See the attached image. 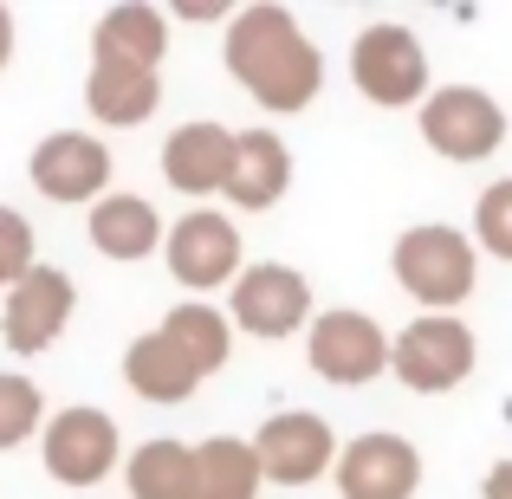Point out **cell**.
<instances>
[{"label": "cell", "instance_id": "ffe728a7", "mask_svg": "<svg viewBox=\"0 0 512 499\" xmlns=\"http://www.w3.org/2000/svg\"><path fill=\"white\" fill-rule=\"evenodd\" d=\"M266 474L253 441L240 435H208L195 448V499H260Z\"/></svg>", "mask_w": 512, "mask_h": 499}, {"label": "cell", "instance_id": "52a82bcc", "mask_svg": "<svg viewBox=\"0 0 512 499\" xmlns=\"http://www.w3.org/2000/svg\"><path fill=\"white\" fill-rule=\"evenodd\" d=\"M305 363L338 389H363L389 370V331L370 312H350V305L318 312L312 331H305Z\"/></svg>", "mask_w": 512, "mask_h": 499}, {"label": "cell", "instance_id": "9a60e30c", "mask_svg": "<svg viewBox=\"0 0 512 499\" xmlns=\"http://www.w3.org/2000/svg\"><path fill=\"white\" fill-rule=\"evenodd\" d=\"M292 188V150L279 130H240L234 143V169H227V201L247 214L279 208Z\"/></svg>", "mask_w": 512, "mask_h": 499}, {"label": "cell", "instance_id": "44dd1931", "mask_svg": "<svg viewBox=\"0 0 512 499\" xmlns=\"http://www.w3.org/2000/svg\"><path fill=\"white\" fill-rule=\"evenodd\" d=\"M156 331H163L169 344L182 350L188 363H195V376H201V383H208V376L227 363V350H234V325H227V312H221V305H201V299L175 305V312H169Z\"/></svg>", "mask_w": 512, "mask_h": 499}, {"label": "cell", "instance_id": "ba28073f", "mask_svg": "<svg viewBox=\"0 0 512 499\" xmlns=\"http://www.w3.org/2000/svg\"><path fill=\"white\" fill-rule=\"evenodd\" d=\"M163 253H169L175 286H188L195 299L240 279V227L227 221L221 208H188L163 234Z\"/></svg>", "mask_w": 512, "mask_h": 499}, {"label": "cell", "instance_id": "8992f818", "mask_svg": "<svg viewBox=\"0 0 512 499\" xmlns=\"http://www.w3.org/2000/svg\"><path fill=\"white\" fill-rule=\"evenodd\" d=\"M415 124H422V143L435 156H448V163H487L506 143V104L480 85H441V91H428Z\"/></svg>", "mask_w": 512, "mask_h": 499}, {"label": "cell", "instance_id": "7c38bea8", "mask_svg": "<svg viewBox=\"0 0 512 499\" xmlns=\"http://www.w3.org/2000/svg\"><path fill=\"white\" fill-rule=\"evenodd\" d=\"M344 499H415L422 493V448L389 428H370V435H350L338 448V467H331Z\"/></svg>", "mask_w": 512, "mask_h": 499}, {"label": "cell", "instance_id": "2e32d148", "mask_svg": "<svg viewBox=\"0 0 512 499\" xmlns=\"http://www.w3.org/2000/svg\"><path fill=\"white\" fill-rule=\"evenodd\" d=\"M85 104L104 130H137V124H150L156 104H163V78L143 72V65H124V59H91Z\"/></svg>", "mask_w": 512, "mask_h": 499}, {"label": "cell", "instance_id": "d6986e66", "mask_svg": "<svg viewBox=\"0 0 512 499\" xmlns=\"http://www.w3.org/2000/svg\"><path fill=\"white\" fill-rule=\"evenodd\" d=\"M124 383L137 389L143 402H163V409H169V402L195 396L201 376H195V363H188L163 331H143V337H130V350H124Z\"/></svg>", "mask_w": 512, "mask_h": 499}, {"label": "cell", "instance_id": "6da1fadb", "mask_svg": "<svg viewBox=\"0 0 512 499\" xmlns=\"http://www.w3.org/2000/svg\"><path fill=\"white\" fill-rule=\"evenodd\" d=\"M221 59L234 72L240 91H253V104L292 117L325 91V52L312 46L299 20L273 0H253V7L227 13V39H221Z\"/></svg>", "mask_w": 512, "mask_h": 499}, {"label": "cell", "instance_id": "7a4b0ae2", "mask_svg": "<svg viewBox=\"0 0 512 499\" xmlns=\"http://www.w3.org/2000/svg\"><path fill=\"white\" fill-rule=\"evenodd\" d=\"M389 266H396V286L409 292L422 312H454V305L480 286L474 234H461V227H448V221L402 227L396 247H389Z\"/></svg>", "mask_w": 512, "mask_h": 499}, {"label": "cell", "instance_id": "e0dca14e", "mask_svg": "<svg viewBox=\"0 0 512 499\" xmlns=\"http://www.w3.org/2000/svg\"><path fill=\"white\" fill-rule=\"evenodd\" d=\"M85 234H91V247H98L104 260H150V253L163 247V214H156V201L117 195L111 188V195L91 208Z\"/></svg>", "mask_w": 512, "mask_h": 499}, {"label": "cell", "instance_id": "cb8c5ba5", "mask_svg": "<svg viewBox=\"0 0 512 499\" xmlns=\"http://www.w3.org/2000/svg\"><path fill=\"white\" fill-rule=\"evenodd\" d=\"M474 247L512 266V175L480 188V201H474Z\"/></svg>", "mask_w": 512, "mask_h": 499}, {"label": "cell", "instance_id": "4316f807", "mask_svg": "<svg viewBox=\"0 0 512 499\" xmlns=\"http://www.w3.org/2000/svg\"><path fill=\"white\" fill-rule=\"evenodd\" d=\"M175 13H182V20H221V0H182V7H175Z\"/></svg>", "mask_w": 512, "mask_h": 499}, {"label": "cell", "instance_id": "83f0119b", "mask_svg": "<svg viewBox=\"0 0 512 499\" xmlns=\"http://www.w3.org/2000/svg\"><path fill=\"white\" fill-rule=\"evenodd\" d=\"M7 59H13V13L0 7V72H7Z\"/></svg>", "mask_w": 512, "mask_h": 499}, {"label": "cell", "instance_id": "277c9868", "mask_svg": "<svg viewBox=\"0 0 512 499\" xmlns=\"http://www.w3.org/2000/svg\"><path fill=\"white\" fill-rule=\"evenodd\" d=\"M312 279L286 260H260L240 266V279L227 286V325L260 337V344H279L292 331H312Z\"/></svg>", "mask_w": 512, "mask_h": 499}, {"label": "cell", "instance_id": "7402d4cb", "mask_svg": "<svg viewBox=\"0 0 512 499\" xmlns=\"http://www.w3.org/2000/svg\"><path fill=\"white\" fill-rule=\"evenodd\" d=\"M124 487L130 499H195V448L169 435L143 441L124 467Z\"/></svg>", "mask_w": 512, "mask_h": 499}, {"label": "cell", "instance_id": "8fae6325", "mask_svg": "<svg viewBox=\"0 0 512 499\" xmlns=\"http://www.w3.org/2000/svg\"><path fill=\"white\" fill-rule=\"evenodd\" d=\"M72 312H78L72 273H59V266H33V273L7 292V305H0V344H7L13 357H39V350H52L65 337Z\"/></svg>", "mask_w": 512, "mask_h": 499}, {"label": "cell", "instance_id": "9c48e42d", "mask_svg": "<svg viewBox=\"0 0 512 499\" xmlns=\"http://www.w3.org/2000/svg\"><path fill=\"white\" fill-rule=\"evenodd\" d=\"M253 454H260V474L273 487H312L338 467V435H331L325 415L312 409H279L260 422L253 435Z\"/></svg>", "mask_w": 512, "mask_h": 499}, {"label": "cell", "instance_id": "3957f363", "mask_svg": "<svg viewBox=\"0 0 512 499\" xmlns=\"http://www.w3.org/2000/svg\"><path fill=\"white\" fill-rule=\"evenodd\" d=\"M480 363V337L461 325L454 312H422L415 325H402L389 337V376L415 396H448L474 376Z\"/></svg>", "mask_w": 512, "mask_h": 499}, {"label": "cell", "instance_id": "ac0fdd59", "mask_svg": "<svg viewBox=\"0 0 512 499\" xmlns=\"http://www.w3.org/2000/svg\"><path fill=\"white\" fill-rule=\"evenodd\" d=\"M163 52H169V20L150 7V0H124V7H111L98 26H91V59H124V65L156 72Z\"/></svg>", "mask_w": 512, "mask_h": 499}, {"label": "cell", "instance_id": "5b68a950", "mask_svg": "<svg viewBox=\"0 0 512 499\" xmlns=\"http://www.w3.org/2000/svg\"><path fill=\"white\" fill-rule=\"evenodd\" d=\"M350 78H357V91L370 104H383V111H402V104L422 111L428 104V52L402 20L363 26L357 46H350Z\"/></svg>", "mask_w": 512, "mask_h": 499}, {"label": "cell", "instance_id": "d4e9b609", "mask_svg": "<svg viewBox=\"0 0 512 499\" xmlns=\"http://www.w3.org/2000/svg\"><path fill=\"white\" fill-rule=\"evenodd\" d=\"M39 266V240H33V221L20 208H0V292H13L26 273Z\"/></svg>", "mask_w": 512, "mask_h": 499}, {"label": "cell", "instance_id": "603a6c76", "mask_svg": "<svg viewBox=\"0 0 512 499\" xmlns=\"http://www.w3.org/2000/svg\"><path fill=\"white\" fill-rule=\"evenodd\" d=\"M39 428H46V396H39V383L20 376V370H0V454L33 441Z\"/></svg>", "mask_w": 512, "mask_h": 499}, {"label": "cell", "instance_id": "30bf717a", "mask_svg": "<svg viewBox=\"0 0 512 499\" xmlns=\"http://www.w3.org/2000/svg\"><path fill=\"white\" fill-rule=\"evenodd\" d=\"M26 175L46 201H65V208H98L111 195V150H104L91 130H52V137L33 143L26 156Z\"/></svg>", "mask_w": 512, "mask_h": 499}, {"label": "cell", "instance_id": "5bb4252c", "mask_svg": "<svg viewBox=\"0 0 512 499\" xmlns=\"http://www.w3.org/2000/svg\"><path fill=\"white\" fill-rule=\"evenodd\" d=\"M234 143H240V130L214 124V117H195V124L169 130V143H163V182L175 188V195H188V201H201V195H227Z\"/></svg>", "mask_w": 512, "mask_h": 499}, {"label": "cell", "instance_id": "484cf974", "mask_svg": "<svg viewBox=\"0 0 512 499\" xmlns=\"http://www.w3.org/2000/svg\"><path fill=\"white\" fill-rule=\"evenodd\" d=\"M480 499H512V461H493L480 480Z\"/></svg>", "mask_w": 512, "mask_h": 499}, {"label": "cell", "instance_id": "4fadbf2b", "mask_svg": "<svg viewBox=\"0 0 512 499\" xmlns=\"http://www.w3.org/2000/svg\"><path fill=\"white\" fill-rule=\"evenodd\" d=\"M39 454H46V474L59 487H98V480H111L124 441H117V422L104 409H65V415H46Z\"/></svg>", "mask_w": 512, "mask_h": 499}]
</instances>
